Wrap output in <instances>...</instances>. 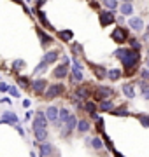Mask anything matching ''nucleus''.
<instances>
[{
    "instance_id": "21",
    "label": "nucleus",
    "mask_w": 149,
    "mask_h": 157,
    "mask_svg": "<svg viewBox=\"0 0 149 157\" xmlns=\"http://www.w3.org/2000/svg\"><path fill=\"white\" fill-rule=\"evenodd\" d=\"M86 145L91 147L93 150H102L103 147V140L100 138V136H91V138H86Z\"/></svg>"
},
{
    "instance_id": "20",
    "label": "nucleus",
    "mask_w": 149,
    "mask_h": 157,
    "mask_svg": "<svg viewBox=\"0 0 149 157\" xmlns=\"http://www.w3.org/2000/svg\"><path fill=\"white\" fill-rule=\"evenodd\" d=\"M119 14H123L125 17H130L135 14V9H133V4H128V2H121L119 7H118Z\"/></svg>"
},
{
    "instance_id": "7",
    "label": "nucleus",
    "mask_w": 149,
    "mask_h": 157,
    "mask_svg": "<svg viewBox=\"0 0 149 157\" xmlns=\"http://www.w3.org/2000/svg\"><path fill=\"white\" fill-rule=\"evenodd\" d=\"M70 73V65H65V63H60L54 70H53V78H56V80H65L67 75Z\"/></svg>"
},
{
    "instance_id": "54",
    "label": "nucleus",
    "mask_w": 149,
    "mask_h": 157,
    "mask_svg": "<svg viewBox=\"0 0 149 157\" xmlns=\"http://www.w3.org/2000/svg\"><path fill=\"white\" fill-rule=\"evenodd\" d=\"M14 2H16V4H19V6H21V4H23V2H21V0H14Z\"/></svg>"
},
{
    "instance_id": "51",
    "label": "nucleus",
    "mask_w": 149,
    "mask_h": 157,
    "mask_svg": "<svg viewBox=\"0 0 149 157\" xmlns=\"http://www.w3.org/2000/svg\"><path fill=\"white\" fill-rule=\"evenodd\" d=\"M23 107H25V108L30 107V100H23Z\"/></svg>"
},
{
    "instance_id": "17",
    "label": "nucleus",
    "mask_w": 149,
    "mask_h": 157,
    "mask_svg": "<svg viewBox=\"0 0 149 157\" xmlns=\"http://www.w3.org/2000/svg\"><path fill=\"white\" fill-rule=\"evenodd\" d=\"M34 136L37 143H42V141L49 140V131L47 128H34Z\"/></svg>"
},
{
    "instance_id": "10",
    "label": "nucleus",
    "mask_w": 149,
    "mask_h": 157,
    "mask_svg": "<svg viewBox=\"0 0 149 157\" xmlns=\"http://www.w3.org/2000/svg\"><path fill=\"white\" fill-rule=\"evenodd\" d=\"M126 25H128V28H132L135 33H137V32H142V30L146 28L144 19L140 16H130L128 17V21H126Z\"/></svg>"
},
{
    "instance_id": "48",
    "label": "nucleus",
    "mask_w": 149,
    "mask_h": 157,
    "mask_svg": "<svg viewBox=\"0 0 149 157\" xmlns=\"http://www.w3.org/2000/svg\"><path fill=\"white\" fill-rule=\"evenodd\" d=\"M142 42H147V44H149V30H146V32H144V35H142Z\"/></svg>"
},
{
    "instance_id": "23",
    "label": "nucleus",
    "mask_w": 149,
    "mask_h": 157,
    "mask_svg": "<svg viewBox=\"0 0 149 157\" xmlns=\"http://www.w3.org/2000/svg\"><path fill=\"white\" fill-rule=\"evenodd\" d=\"M44 112H46V117L51 124L54 122V121H58V112H60V108H58L56 105H49Z\"/></svg>"
},
{
    "instance_id": "11",
    "label": "nucleus",
    "mask_w": 149,
    "mask_h": 157,
    "mask_svg": "<svg viewBox=\"0 0 149 157\" xmlns=\"http://www.w3.org/2000/svg\"><path fill=\"white\" fill-rule=\"evenodd\" d=\"M32 12H34L35 16H37V19L40 21V25H42V26H44L47 32H53V30H54V26H53L51 23H49V19L46 17V12L42 11V9H37V7H34V11H32Z\"/></svg>"
},
{
    "instance_id": "22",
    "label": "nucleus",
    "mask_w": 149,
    "mask_h": 157,
    "mask_svg": "<svg viewBox=\"0 0 149 157\" xmlns=\"http://www.w3.org/2000/svg\"><path fill=\"white\" fill-rule=\"evenodd\" d=\"M49 67H51V65H49V63H47L46 59H40L39 65H37V67H35V70L32 72V78H35L37 75H42V73H46Z\"/></svg>"
},
{
    "instance_id": "5",
    "label": "nucleus",
    "mask_w": 149,
    "mask_h": 157,
    "mask_svg": "<svg viewBox=\"0 0 149 157\" xmlns=\"http://www.w3.org/2000/svg\"><path fill=\"white\" fill-rule=\"evenodd\" d=\"M47 86H49V82H47L46 78H32V84H30V89H32V93L37 96H42L44 94V91L47 89Z\"/></svg>"
},
{
    "instance_id": "56",
    "label": "nucleus",
    "mask_w": 149,
    "mask_h": 157,
    "mask_svg": "<svg viewBox=\"0 0 149 157\" xmlns=\"http://www.w3.org/2000/svg\"><path fill=\"white\" fill-rule=\"evenodd\" d=\"M25 2H28V4H30V2H34V0H25Z\"/></svg>"
},
{
    "instance_id": "31",
    "label": "nucleus",
    "mask_w": 149,
    "mask_h": 157,
    "mask_svg": "<svg viewBox=\"0 0 149 157\" xmlns=\"http://www.w3.org/2000/svg\"><path fill=\"white\" fill-rule=\"evenodd\" d=\"M128 51H130V47H128V45H126V47H118V49L112 52V56H114L116 59H119V61H121V59L126 56V52H128Z\"/></svg>"
},
{
    "instance_id": "45",
    "label": "nucleus",
    "mask_w": 149,
    "mask_h": 157,
    "mask_svg": "<svg viewBox=\"0 0 149 157\" xmlns=\"http://www.w3.org/2000/svg\"><path fill=\"white\" fill-rule=\"evenodd\" d=\"M60 61L65 63V65H70V61H72V59H70V56H67V54H62V56H60Z\"/></svg>"
},
{
    "instance_id": "40",
    "label": "nucleus",
    "mask_w": 149,
    "mask_h": 157,
    "mask_svg": "<svg viewBox=\"0 0 149 157\" xmlns=\"http://www.w3.org/2000/svg\"><path fill=\"white\" fill-rule=\"evenodd\" d=\"M7 93H9L12 98H19V91H18L16 86H9V91H7Z\"/></svg>"
},
{
    "instance_id": "42",
    "label": "nucleus",
    "mask_w": 149,
    "mask_h": 157,
    "mask_svg": "<svg viewBox=\"0 0 149 157\" xmlns=\"http://www.w3.org/2000/svg\"><path fill=\"white\" fill-rule=\"evenodd\" d=\"M95 122H97V129L100 131V133H103V119H100V117H98L97 121H95Z\"/></svg>"
},
{
    "instance_id": "47",
    "label": "nucleus",
    "mask_w": 149,
    "mask_h": 157,
    "mask_svg": "<svg viewBox=\"0 0 149 157\" xmlns=\"http://www.w3.org/2000/svg\"><path fill=\"white\" fill-rule=\"evenodd\" d=\"M14 128H16V131H18V133H19V136H23V138H25V131H23V128H21L19 124H16Z\"/></svg>"
},
{
    "instance_id": "1",
    "label": "nucleus",
    "mask_w": 149,
    "mask_h": 157,
    "mask_svg": "<svg viewBox=\"0 0 149 157\" xmlns=\"http://www.w3.org/2000/svg\"><path fill=\"white\" fill-rule=\"evenodd\" d=\"M67 93V86L63 84L62 80L60 82H53V84L47 86V89L44 91V94H42V98L40 100H54V98H60V96H63Z\"/></svg>"
},
{
    "instance_id": "34",
    "label": "nucleus",
    "mask_w": 149,
    "mask_h": 157,
    "mask_svg": "<svg viewBox=\"0 0 149 157\" xmlns=\"http://www.w3.org/2000/svg\"><path fill=\"white\" fill-rule=\"evenodd\" d=\"M112 115H118V117H128V115H130V112H128V108L126 107H114V110H112Z\"/></svg>"
},
{
    "instance_id": "41",
    "label": "nucleus",
    "mask_w": 149,
    "mask_h": 157,
    "mask_svg": "<svg viewBox=\"0 0 149 157\" xmlns=\"http://www.w3.org/2000/svg\"><path fill=\"white\" fill-rule=\"evenodd\" d=\"M90 7H91V9H95V11H100V9H102V4H100V2H98V0H90Z\"/></svg>"
},
{
    "instance_id": "53",
    "label": "nucleus",
    "mask_w": 149,
    "mask_h": 157,
    "mask_svg": "<svg viewBox=\"0 0 149 157\" xmlns=\"http://www.w3.org/2000/svg\"><path fill=\"white\" fill-rule=\"evenodd\" d=\"M146 67L149 68V58H146Z\"/></svg>"
},
{
    "instance_id": "2",
    "label": "nucleus",
    "mask_w": 149,
    "mask_h": 157,
    "mask_svg": "<svg viewBox=\"0 0 149 157\" xmlns=\"http://www.w3.org/2000/svg\"><path fill=\"white\" fill-rule=\"evenodd\" d=\"M114 89L112 87H109V86H102V84H97L95 87H93V101H97V103H100V101L103 100H112V96H114Z\"/></svg>"
},
{
    "instance_id": "44",
    "label": "nucleus",
    "mask_w": 149,
    "mask_h": 157,
    "mask_svg": "<svg viewBox=\"0 0 149 157\" xmlns=\"http://www.w3.org/2000/svg\"><path fill=\"white\" fill-rule=\"evenodd\" d=\"M116 23H118L119 26H123V25H125V23H126L125 16H123V14H119V16H116Z\"/></svg>"
},
{
    "instance_id": "24",
    "label": "nucleus",
    "mask_w": 149,
    "mask_h": 157,
    "mask_svg": "<svg viewBox=\"0 0 149 157\" xmlns=\"http://www.w3.org/2000/svg\"><path fill=\"white\" fill-rule=\"evenodd\" d=\"M114 101L112 100H103L98 103V112H103V113H111L112 110H114Z\"/></svg>"
},
{
    "instance_id": "27",
    "label": "nucleus",
    "mask_w": 149,
    "mask_h": 157,
    "mask_svg": "<svg viewBox=\"0 0 149 157\" xmlns=\"http://www.w3.org/2000/svg\"><path fill=\"white\" fill-rule=\"evenodd\" d=\"M25 67H26V63H25V59H21V58H18V59H14L11 65V70L14 73H21V70H25Z\"/></svg>"
},
{
    "instance_id": "12",
    "label": "nucleus",
    "mask_w": 149,
    "mask_h": 157,
    "mask_svg": "<svg viewBox=\"0 0 149 157\" xmlns=\"http://www.w3.org/2000/svg\"><path fill=\"white\" fill-rule=\"evenodd\" d=\"M35 32H37V37L40 39V45H42L44 49H47L49 45H53L54 39H53V37H51L49 33H46V32H44V30L40 28V26H37V28H35Z\"/></svg>"
},
{
    "instance_id": "16",
    "label": "nucleus",
    "mask_w": 149,
    "mask_h": 157,
    "mask_svg": "<svg viewBox=\"0 0 149 157\" xmlns=\"http://www.w3.org/2000/svg\"><path fill=\"white\" fill-rule=\"evenodd\" d=\"M90 67H91L93 75H95L98 80L107 78V68H105V67H102V65H97V63H90Z\"/></svg>"
},
{
    "instance_id": "9",
    "label": "nucleus",
    "mask_w": 149,
    "mask_h": 157,
    "mask_svg": "<svg viewBox=\"0 0 149 157\" xmlns=\"http://www.w3.org/2000/svg\"><path fill=\"white\" fill-rule=\"evenodd\" d=\"M47 126H49V121H47V117H46V112L39 108V110L34 113V128H47Z\"/></svg>"
},
{
    "instance_id": "3",
    "label": "nucleus",
    "mask_w": 149,
    "mask_h": 157,
    "mask_svg": "<svg viewBox=\"0 0 149 157\" xmlns=\"http://www.w3.org/2000/svg\"><path fill=\"white\" fill-rule=\"evenodd\" d=\"M93 87H95L93 82H83V84H77V86H74V96L75 98H79V100H83V101H86V100L91 98Z\"/></svg>"
},
{
    "instance_id": "55",
    "label": "nucleus",
    "mask_w": 149,
    "mask_h": 157,
    "mask_svg": "<svg viewBox=\"0 0 149 157\" xmlns=\"http://www.w3.org/2000/svg\"><path fill=\"white\" fill-rule=\"evenodd\" d=\"M30 157H35V154H34V152H32V154H30Z\"/></svg>"
},
{
    "instance_id": "32",
    "label": "nucleus",
    "mask_w": 149,
    "mask_h": 157,
    "mask_svg": "<svg viewBox=\"0 0 149 157\" xmlns=\"http://www.w3.org/2000/svg\"><path fill=\"white\" fill-rule=\"evenodd\" d=\"M70 115H72V113H70V110L67 107H62V108H60V112H58V119H60L63 124L67 122V119H69Z\"/></svg>"
},
{
    "instance_id": "39",
    "label": "nucleus",
    "mask_w": 149,
    "mask_h": 157,
    "mask_svg": "<svg viewBox=\"0 0 149 157\" xmlns=\"http://www.w3.org/2000/svg\"><path fill=\"white\" fill-rule=\"evenodd\" d=\"M139 78H144V80H149V68L144 67L139 70Z\"/></svg>"
},
{
    "instance_id": "25",
    "label": "nucleus",
    "mask_w": 149,
    "mask_h": 157,
    "mask_svg": "<svg viewBox=\"0 0 149 157\" xmlns=\"http://www.w3.org/2000/svg\"><path fill=\"white\" fill-rule=\"evenodd\" d=\"M121 77H123V70H119V68L107 70V80H111V82H118V80H121Z\"/></svg>"
},
{
    "instance_id": "15",
    "label": "nucleus",
    "mask_w": 149,
    "mask_h": 157,
    "mask_svg": "<svg viewBox=\"0 0 149 157\" xmlns=\"http://www.w3.org/2000/svg\"><path fill=\"white\" fill-rule=\"evenodd\" d=\"M121 93H123L125 98H128V100H135V96H137L135 84H133V82H125V84L121 86Z\"/></svg>"
},
{
    "instance_id": "13",
    "label": "nucleus",
    "mask_w": 149,
    "mask_h": 157,
    "mask_svg": "<svg viewBox=\"0 0 149 157\" xmlns=\"http://www.w3.org/2000/svg\"><path fill=\"white\" fill-rule=\"evenodd\" d=\"M37 147H39V155L40 157H53L54 155V147H53V143H49V141H42V143H37Z\"/></svg>"
},
{
    "instance_id": "37",
    "label": "nucleus",
    "mask_w": 149,
    "mask_h": 157,
    "mask_svg": "<svg viewBox=\"0 0 149 157\" xmlns=\"http://www.w3.org/2000/svg\"><path fill=\"white\" fill-rule=\"evenodd\" d=\"M72 133H74V131H70V129H69V128H65V126L60 129V136H62L63 140H69L70 136H72Z\"/></svg>"
},
{
    "instance_id": "35",
    "label": "nucleus",
    "mask_w": 149,
    "mask_h": 157,
    "mask_svg": "<svg viewBox=\"0 0 149 157\" xmlns=\"http://www.w3.org/2000/svg\"><path fill=\"white\" fill-rule=\"evenodd\" d=\"M133 84H137V87L140 89V93L146 91V89H149V80H144V78H135Z\"/></svg>"
},
{
    "instance_id": "14",
    "label": "nucleus",
    "mask_w": 149,
    "mask_h": 157,
    "mask_svg": "<svg viewBox=\"0 0 149 157\" xmlns=\"http://www.w3.org/2000/svg\"><path fill=\"white\" fill-rule=\"evenodd\" d=\"M0 124H9V126H16L19 124V119L14 112L7 110V112H2V117H0Z\"/></svg>"
},
{
    "instance_id": "29",
    "label": "nucleus",
    "mask_w": 149,
    "mask_h": 157,
    "mask_svg": "<svg viewBox=\"0 0 149 157\" xmlns=\"http://www.w3.org/2000/svg\"><path fill=\"white\" fill-rule=\"evenodd\" d=\"M58 39L63 40V42H72L74 32H72V30H62V32H58Z\"/></svg>"
},
{
    "instance_id": "8",
    "label": "nucleus",
    "mask_w": 149,
    "mask_h": 157,
    "mask_svg": "<svg viewBox=\"0 0 149 157\" xmlns=\"http://www.w3.org/2000/svg\"><path fill=\"white\" fill-rule=\"evenodd\" d=\"M84 112L88 113V117L91 121H97L98 119V103L93 100H86L84 101Z\"/></svg>"
},
{
    "instance_id": "50",
    "label": "nucleus",
    "mask_w": 149,
    "mask_h": 157,
    "mask_svg": "<svg viewBox=\"0 0 149 157\" xmlns=\"http://www.w3.org/2000/svg\"><path fill=\"white\" fill-rule=\"evenodd\" d=\"M0 103H9V105H11V98H2Z\"/></svg>"
},
{
    "instance_id": "36",
    "label": "nucleus",
    "mask_w": 149,
    "mask_h": 157,
    "mask_svg": "<svg viewBox=\"0 0 149 157\" xmlns=\"http://www.w3.org/2000/svg\"><path fill=\"white\" fill-rule=\"evenodd\" d=\"M70 49H72V56H79L83 54V45L77 42H70Z\"/></svg>"
},
{
    "instance_id": "30",
    "label": "nucleus",
    "mask_w": 149,
    "mask_h": 157,
    "mask_svg": "<svg viewBox=\"0 0 149 157\" xmlns=\"http://www.w3.org/2000/svg\"><path fill=\"white\" fill-rule=\"evenodd\" d=\"M102 7L109 11H116L119 7V0H102Z\"/></svg>"
},
{
    "instance_id": "57",
    "label": "nucleus",
    "mask_w": 149,
    "mask_h": 157,
    "mask_svg": "<svg viewBox=\"0 0 149 157\" xmlns=\"http://www.w3.org/2000/svg\"><path fill=\"white\" fill-rule=\"evenodd\" d=\"M147 30H149V25H147Z\"/></svg>"
},
{
    "instance_id": "43",
    "label": "nucleus",
    "mask_w": 149,
    "mask_h": 157,
    "mask_svg": "<svg viewBox=\"0 0 149 157\" xmlns=\"http://www.w3.org/2000/svg\"><path fill=\"white\" fill-rule=\"evenodd\" d=\"M46 2H47V0H34V4H35L37 9H42V7L46 6Z\"/></svg>"
},
{
    "instance_id": "19",
    "label": "nucleus",
    "mask_w": 149,
    "mask_h": 157,
    "mask_svg": "<svg viewBox=\"0 0 149 157\" xmlns=\"http://www.w3.org/2000/svg\"><path fill=\"white\" fill-rule=\"evenodd\" d=\"M60 56H62V51L60 49H49V51H46V54H44L42 59H46L49 65H53V63H56L60 59Z\"/></svg>"
},
{
    "instance_id": "49",
    "label": "nucleus",
    "mask_w": 149,
    "mask_h": 157,
    "mask_svg": "<svg viewBox=\"0 0 149 157\" xmlns=\"http://www.w3.org/2000/svg\"><path fill=\"white\" fill-rule=\"evenodd\" d=\"M142 98H144V100H147V101H149V89L142 91Z\"/></svg>"
},
{
    "instance_id": "52",
    "label": "nucleus",
    "mask_w": 149,
    "mask_h": 157,
    "mask_svg": "<svg viewBox=\"0 0 149 157\" xmlns=\"http://www.w3.org/2000/svg\"><path fill=\"white\" fill-rule=\"evenodd\" d=\"M121 2H128V4H133L135 0H121Z\"/></svg>"
},
{
    "instance_id": "58",
    "label": "nucleus",
    "mask_w": 149,
    "mask_h": 157,
    "mask_svg": "<svg viewBox=\"0 0 149 157\" xmlns=\"http://www.w3.org/2000/svg\"><path fill=\"white\" fill-rule=\"evenodd\" d=\"M39 157H40V155H39Z\"/></svg>"
},
{
    "instance_id": "18",
    "label": "nucleus",
    "mask_w": 149,
    "mask_h": 157,
    "mask_svg": "<svg viewBox=\"0 0 149 157\" xmlns=\"http://www.w3.org/2000/svg\"><path fill=\"white\" fill-rule=\"evenodd\" d=\"M90 129H91V122H90L88 119L81 117L79 121H77V128H75V133H77V135H86V133H90Z\"/></svg>"
},
{
    "instance_id": "46",
    "label": "nucleus",
    "mask_w": 149,
    "mask_h": 157,
    "mask_svg": "<svg viewBox=\"0 0 149 157\" xmlns=\"http://www.w3.org/2000/svg\"><path fill=\"white\" fill-rule=\"evenodd\" d=\"M9 91V84H6V82H0V93H7Z\"/></svg>"
},
{
    "instance_id": "6",
    "label": "nucleus",
    "mask_w": 149,
    "mask_h": 157,
    "mask_svg": "<svg viewBox=\"0 0 149 157\" xmlns=\"http://www.w3.org/2000/svg\"><path fill=\"white\" fill-rule=\"evenodd\" d=\"M98 19H100V25H102V26L114 25L116 23V12L109 11V9H100V11H98Z\"/></svg>"
},
{
    "instance_id": "33",
    "label": "nucleus",
    "mask_w": 149,
    "mask_h": 157,
    "mask_svg": "<svg viewBox=\"0 0 149 157\" xmlns=\"http://www.w3.org/2000/svg\"><path fill=\"white\" fill-rule=\"evenodd\" d=\"M77 121H79V119L75 117L74 113H72V115L67 119V122H65V128H69L70 131H75V128H77Z\"/></svg>"
},
{
    "instance_id": "38",
    "label": "nucleus",
    "mask_w": 149,
    "mask_h": 157,
    "mask_svg": "<svg viewBox=\"0 0 149 157\" xmlns=\"http://www.w3.org/2000/svg\"><path fill=\"white\" fill-rule=\"evenodd\" d=\"M137 119L140 121V124H142L144 128H149V115H146V113H137Z\"/></svg>"
},
{
    "instance_id": "26",
    "label": "nucleus",
    "mask_w": 149,
    "mask_h": 157,
    "mask_svg": "<svg viewBox=\"0 0 149 157\" xmlns=\"http://www.w3.org/2000/svg\"><path fill=\"white\" fill-rule=\"evenodd\" d=\"M126 44H128V47L133 51H137V52H140L142 51V42L137 39V37H133V35H130V39L126 40Z\"/></svg>"
},
{
    "instance_id": "4",
    "label": "nucleus",
    "mask_w": 149,
    "mask_h": 157,
    "mask_svg": "<svg viewBox=\"0 0 149 157\" xmlns=\"http://www.w3.org/2000/svg\"><path fill=\"white\" fill-rule=\"evenodd\" d=\"M111 39H112V42H116V44H126V40L130 39V30L118 25V26L111 32Z\"/></svg>"
},
{
    "instance_id": "28",
    "label": "nucleus",
    "mask_w": 149,
    "mask_h": 157,
    "mask_svg": "<svg viewBox=\"0 0 149 157\" xmlns=\"http://www.w3.org/2000/svg\"><path fill=\"white\" fill-rule=\"evenodd\" d=\"M16 80H18V86H19V87H23V89H30V84H32V78H30V77H26V75H19V73H18Z\"/></svg>"
}]
</instances>
